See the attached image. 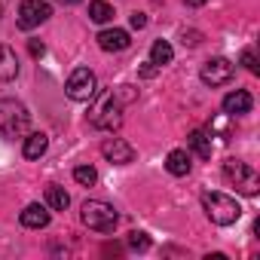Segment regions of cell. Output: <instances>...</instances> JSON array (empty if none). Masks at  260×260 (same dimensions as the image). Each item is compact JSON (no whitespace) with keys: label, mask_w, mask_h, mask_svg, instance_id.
Wrapping results in <instances>:
<instances>
[{"label":"cell","mask_w":260,"mask_h":260,"mask_svg":"<svg viewBox=\"0 0 260 260\" xmlns=\"http://www.w3.org/2000/svg\"><path fill=\"white\" fill-rule=\"evenodd\" d=\"M31 125V113L22 101L16 98H0V138H22Z\"/></svg>","instance_id":"1"},{"label":"cell","mask_w":260,"mask_h":260,"mask_svg":"<svg viewBox=\"0 0 260 260\" xmlns=\"http://www.w3.org/2000/svg\"><path fill=\"white\" fill-rule=\"evenodd\" d=\"M202 208H205L208 220L217 226H230L242 217V205L226 193H202Z\"/></svg>","instance_id":"2"},{"label":"cell","mask_w":260,"mask_h":260,"mask_svg":"<svg viewBox=\"0 0 260 260\" xmlns=\"http://www.w3.org/2000/svg\"><path fill=\"white\" fill-rule=\"evenodd\" d=\"M80 220H83L89 230H95V233H113V226L119 223V214H116L113 205H107V202H101V199H89V202H83V208H80Z\"/></svg>","instance_id":"3"},{"label":"cell","mask_w":260,"mask_h":260,"mask_svg":"<svg viewBox=\"0 0 260 260\" xmlns=\"http://www.w3.org/2000/svg\"><path fill=\"white\" fill-rule=\"evenodd\" d=\"M223 178L236 187V193H242V196H257L260 193V175L248 166V162H242V159H226L223 162Z\"/></svg>","instance_id":"4"},{"label":"cell","mask_w":260,"mask_h":260,"mask_svg":"<svg viewBox=\"0 0 260 260\" xmlns=\"http://www.w3.org/2000/svg\"><path fill=\"white\" fill-rule=\"evenodd\" d=\"M92 125L101 132H116L122 125V101L116 98V92H104L101 101L92 110Z\"/></svg>","instance_id":"5"},{"label":"cell","mask_w":260,"mask_h":260,"mask_svg":"<svg viewBox=\"0 0 260 260\" xmlns=\"http://www.w3.org/2000/svg\"><path fill=\"white\" fill-rule=\"evenodd\" d=\"M95 89H98V83H95V74L89 68H77L64 83V92H68L71 101H92Z\"/></svg>","instance_id":"6"},{"label":"cell","mask_w":260,"mask_h":260,"mask_svg":"<svg viewBox=\"0 0 260 260\" xmlns=\"http://www.w3.org/2000/svg\"><path fill=\"white\" fill-rule=\"evenodd\" d=\"M49 16H52V7L46 4V0H22V7H19V28L22 31L40 28Z\"/></svg>","instance_id":"7"},{"label":"cell","mask_w":260,"mask_h":260,"mask_svg":"<svg viewBox=\"0 0 260 260\" xmlns=\"http://www.w3.org/2000/svg\"><path fill=\"white\" fill-rule=\"evenodd\" d=\"M233 74H236V64L230 58H208L202 64V71H199L205 86H226L233 80Z\"/></svg>","instance_id":"8"},{"label":"cell","mask_w":260,"mask_h":260,"mask_svg":"<svg viewBox=\"0 0 260 260\" xmlns=\"http://www.w3.org/2000/svg\"><path fill=\"white\" fill-rule=\"evenodd\" d=\"M101 156L107 162H113V166H128L135 159V147L128 141H122V138H104L101 141Z\"/></svg>","instance_id":"9"},{"label":"cell","mask_w":260,"mask_h":260,"mask_svg":"<svg viewBox=\"0 0 260 260\" xmlns=\"http://www.w3.org/2000/svg\"><path fill=\"white\" fill-rule=\"evenodd\" d=\"M98 46L104 52H122L132 46V40H128V31H122V28H104L98 34Z\"/></svg>","instance_id":"10"},{"label":"cell","mask_w":260,"mask_h":260,"mask_svg":"<svg viewBox=\"0 0 260 260\" xmlns=\"http://www.w3.org/2000/svg\"><path fill=\"white\" fill-rule=\"evenodd\" d=\"M254 107V98L245 92V89H236V92H230L226 98H223V113L226 116H242V113H248Z\"/></svg>","instance_id":"11"},{"label":"cell","mask_w":260,"mask_h":260,"mask_svg":"<svg viewBox=\"0 0 260 260\" xmlns=\"http://www.w3.org/2000/svg\"><path fill=\"white\" fill-rule=\"evenodd\" d=\"M19 220L28 230H43V226H49V211H46V205L31 202V205H25V211L19 214Z\"/></svg>","instance_id":"12"},{"label":"cell","mask_w":260,"mask_h":260,"mask_svg":"<svg viewBox=\"0 0 260 260\" xmlns=\"http://www.w3.org/2000/svg\"><path fill=\"white\" fill-rule=\"evenodd\" d=\"M16 77H19V58L7 43H0V83H10Z\"/></svg>","instance_id":"13"},{"label":"cell","mask_w":260,"mask_h":260,"mask_svg":"<svg viewBox=\"0 0 260 260\" xmlns=\"http://www.w3.org/2000/svg\"><path fill=\"white\" fill-rule=\"evenodd\" d=\"M187 144L193 147V153L199 159H211V132H205V128H193Z\"/></svg>","instance_id":"14"},{"label":"cell","mask_w":260,"mask_h":260,"mask_svg":"<svg viewBox=\"0 0 260 260\" xmlns=\"http://www.w3.org/2000/svg\"><path fill=\"white\" fill-rule=\"evenodd\" d=\"M166 169H169L175 178L190 175V153H187V150H172V153L166 156Z\"/></svg>","instance_id":"15"},{"label":"cell","mask_w":260,"mask_h":260,"mask_svg":"<svg viewBox=\"0 0 260 260\" xmlns=\"http://www.w3.org/2000/svg\"><path fill=\"white\" fill-rule=\"evenodd\" d=\"M46 150H49V138L43 132H34L25 138V159H40Z\"/></svg>","instance_id":"16"},{"label":"cell","mask_w":260,"mask_h":260,"mask_svg":"<svg viewBox=\"0 0 260 260\" xmlns=\"http://www.w3.org/2000/svg\"><path fill=\"white\" fill-rule=\"evenodd\" d=\"M172 58H175V49H172V43H169V40H156V43L150 46V61H153L156 68L172 64Z\"/></svg>","instance_id":"17"},{"label":"cell","mask_w":260,"mask_h":260,"mask_svg":"<svg viewBox=\"0 0 260 260\" xmlns=\"http://www.w3.org/2000/svg\"><path fill=\"white\" fill-rule=\"evenodd\" d=\"M89 19L98 22V25H107L113 19V7L107 4V0H92L89 4Z\"/></svg>","instance_id":"18"},{"label":"cell","mask_w":260,"mask_h":260,"mask_svg":"<svg viewBox=\"0 0 260 260\" xmlns=\"http://www.w3.org/2000/svg\"><path fill=\"white\" fill-rule=\"evenodd\" d=\"M46 205H49L52 211H64V208L71 205V196H68L61 187L52 184V187H46Z\"/></svg>","instance_id":"19"},{"label":"cell","mask_w":260,"mask_h":260,"mask_svg":"<svg viewBox=\"0 0 260 260\" xmlns=\"http://www.w3.org/2000/svg\"><path fill=\"white\" fill-rule=\"evenodd\" d=\"M74 181L83 184V187H92V184L98 181V172H95L92 166H77V169H74Z\"/></svg>","instance_id":"20"},{"label":"cell","mask_w":260,"mask_h":260,"mask_svg":"<svg viewBox=\"0 0 260 260\" xmlns=\"http://www.w3.org/2000/svg\"><path fill=\"white\" fill-rule=\"evenodd\" d=\"M128 248H132V251H147L150 248V236L141 233V230H132V233H128Z\"/></svg>","instance_id":"21"},{"label":"cell","mask_w":260,"mask_h":260,"mask_svg":"<svg viewBox=\"0 0 260 260\" xmlns=\"http://www.w3.org/2000/svg\"><path fill=\"white\" fill-rule=\"evenodd\" d=\"M242 64H245V68H248L251 74H257V71H260V64H257V55H254V49H245V52H242Z\"/></svg>","instance_id":"22"},{"label":"cell","mask_w":260,"mask_h":260,"mask_svg":"<svg viewBox=\"0 0 260 260\" xmlns=\"http://www.w3.org/2000/svg\"><path fill=\"white\" fill-rule=\"evenodd\" d=\"M211 128H214V132H220V135H223V141H226V113H223L220 119H214V122H211Z\"/></svg>","instance_id":"23"},{"label":"cell","mask_w":260,"mask_h":260,"mask_svg":"<svg viewBox=\"0 0 260 260\" xmlns=\"http://www.w3.org/2000/svg\"><path fill=\"white\" fill-rule=\"evenodd\" d=\"M132 28H138V31L147 28V16L144 13H132Z\"/></svg>","instance_id":"24"},{"label":"cell","mask_w":260,"mask_h":260,"mask_svg":"<svg viewBox=\"0 0 260 260\" xmlns=\"http://www.w3.org/2000/svg\"><path fill=\"white\" fill-rule=\"evenodd\" d=\"M28 49H31V55H43V52H46V46H43L40 40H31V43H28Z\"/></svg>","instance_id":"25"},{"label":"cell","mask_w":260,"mask_h":260,"mask_svg":"<svg viewBox=\"0 0 260 260\" xmlns=\"http://www.w3.org/2000/svg\"><path fill=\"white\" fill-rule=\"evenodd\" d=\"M156 71H159V68H156L153 61H147V64L141 68V77H156Z\"/></svg>","instance_id":"26"},{"label":"cell","mask_w":260,"mask_h":260,"mask_svg":"<svg viewBox=\"0 0 260 260\" xmlns=\"http://www.w3.org/2000/svg\"><path fill=\"white\" fill-rule=\"evenodd\" d=\"M187 4H190V7H202V4H205V0H187Z\"/></svg>","instance_id":"27"},{"label":"cell","mask_w":260,"mask_h":260,"mask_svg":"<svg viewBox=\"0 0 260 260\" xmlns=\"http://www.w3.org/2000/svg\"><path fill=\"white\" fill-rule=\"evenodd\" d=\"M58 4H80V0H58Z\"/></svg>","instance_id":"28"},{"label":"cell","mask_w":260,"mask_h":260,"mask_svg":"<svg viewBox=\"0 0 260 260\" xmlns=\"http://www.w3.org/2000/svg\"><path fill=\"white\" fill-rule=\"evenodd\" d=\"M0 16H4V4H0Z\"/></svg>","instance_id":"29"}]
</instances>
